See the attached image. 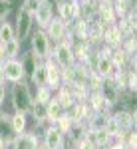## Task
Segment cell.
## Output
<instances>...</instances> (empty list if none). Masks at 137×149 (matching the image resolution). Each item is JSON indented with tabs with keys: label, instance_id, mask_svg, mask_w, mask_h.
Here are the masks:
<instances>
[{
	"label": "cell",
	"instance_id": "40",
	"mask_svg": "<svg viewBox=\"0 0 137 149\" xmlns=\"http://www.w3.org/2000/svg\"><path fill=\"white\" fill-rule=\"evenodd\" d=\"M0 84H4V70H2V62H0Z\"/></svg>",
	"mask_w": 137,
	"mask_h": 149
},
{
	"label": "cell",
	"instance_id": "6",
	"mask_svg": "<svg viewBox=\"0 0 137 149\" xmlns=\"http://www.w3.org/2000/svg\"><path fill=\"white\" fill-rule=\"evenodd\" d=\"M32 26H34V16L26 10H18V16H16V28H14V34L18 40H24L28 38L30 32H32Z\"/></svg>",
	"mask_w": 137,
	"mask_h": 149
},
{
	"label": "cell",
	"instance_id": "1",
	"mask_svg": "<svg viewBox=\"0 0 137 149\" xmlns=\"http://www.w3.org/2000/svg\"><path fill=\"white\" fill-rule=\"evenodd\" d=\"M10 102L14 111H22V113H28L32 103H34V97L30 93V86L26 81H18L12 86V93H10Z\"/></svg>",
	"mask_w": 137,
	"mask_h": 149
},
{
	"label": "cell",
	"instance_id": "29",
	"mask_svg": "<svg viewBox=\"0 0 137 149\" xmlns=\"http://www.w3.org/2000/svg\"><path fill=\"white\" fill-rule=\"evenodd\" d=\"M18 54H20V40L18 38L4 44V60H16Z\"/></svg>",
	"mask_w": 137,
	"mask_h": 149
},
{
	"label": "cell",
	"instance_id": "38",
	"mask_svg": "<svg viewBox=\"0 0 137 149\" xmlns=\"http://www.w3.org/2000/svg\"><path fill=\"white\" fill-rule=\"evenodd\" d=\"M107 149H125V145H123V143H109Z\"/></svg>",
	"mask_w": 137,
	"mask_h": 149
},
{
	"label": "cell",
	"instance_id": "39",
	"mask_svg": "<svg viewBox=\"0 0 137 149\" xmlns=\"http://www.w3.org/2000/svg\"><path fill=\"white\" fill-rule=\"evenodd\" d=\"M0 62H4V44L0 42Z\"/></svg>",
	"mask_w": 137,
	"mask_h": 149
},
{
	"label": "cell",
	"instance_id": "11",
	"mask_svg": "<svg viewBox=\"0 0 137 149\" xmlns=\"http://www.w3.org/2000/svg\"><path fill=\"white\" fill-rule=\"evenodd\" d=\"M10 147L12 149H38L40 147V137L36 135L34 131H32V133L22 131V133H18V135L14 137Z\"/></svg>",
	"mask_w": 137,
	"mask_h": 149
},
{
	"label": "cell",
	"instance_id": "32",
	"mask_svg": "<svg viewBox=\"0 0 137 149\" xmlns=\"http://www.w3.org/2000/svg\"><path fill=\"white\" fill-rule=\"evenodd\" d=\"M54 125H56L58 129H60V131H62V133L66 135V133L70 131V127L74 125V121H72V119H70V115L66 113V111H64V113H62L60 117H58V121L54 123Z\"/></svg>",
	"mask_w": 137,
	"mask_h": 149
},
{
	"label": "cell",
	"instance_id": "31",
	"mask_svg": "<svg viewBox=\"0 0 137 149\" xmlns=\"http://www.w3.org/2000/svg\"><path fill=\"white\" fill-rule=\"evenodd\" d=\"M28 113H32V117H34L36 123H40V121H46V103H38V102H34Z\"/></svg>",
	"mask_w": 137,
	"mask_h": 149
},
{
	"label": "cell",
	"instance_id": "22",
	"mask_svg": "<svg viewBox=\"0 0 137 149\" xmlns=\"http://www.w3.org/2000/svg\"><path fill=\"white\" fill-rule=\"evenodd\" d=\"M20 64H22V68H24L26 78H30V76H32V72L36 70V66H38V64H42V60H38V58H36L32 52H26V54H22Z\"/></svg>",
	"mask_w": 137,
	"mask_h": 149
},
{
	"label": "cell",
	"instance_id": "9",
	"mask_svg": "<svg viewBox=\"0 0 137 149\" xmlns=\"http://www.w3.org/2000/svg\"><path fill=\"white\" fill-rule=\"evenodd\" d=\"M42 145H44L46 149H64V133H62L56 125H50L44 131Z\"/></svg>",
	"mask_w": 137,
	"mask_h": 149
},
{
	"label": "cell",
	"instance_id": "35",
	"mask_svg": "<svg viewBox=\"0 0 137 149\" xmlns=\"http://www.w3.org/2000/svg\"><path fill=\"white\" fill-rule=\"evenodd\" d=\"M38 2H40V0H24V2H22V10L34 14V10L38 8Z\"/></svg>",
	"mask_w": 137,
	"mask_h": 149
},
{
	"label": "cell",
	"instance_id": "36",
	"mask_svg": "<svg viewBox=\"0 0 137 149\" xmlns=\"http://www.w3.org/2000/svg\"><path fill=\"white\" fill-rule=\"evenodd\" d=\"M74 149H95V145H93L91 141H88L86 137H81L80 141H76V145H74Z\"/></svg>",
	"mask_w": 137,
	"mask_h": 149
},
{
	"label": "cell",
	"instance_id": "34",
	"mask_svg": "<svg viewBox=\"0 0 137 149\" xmlns=\"http://www.w3.org/2000/svg\"><path fill=\"white\" fill-rule=\"evenodd\" d=\"M12 10V0H0V20H6Z\"/></svg>",
	"mask_w": 137,
	"mask_h": 149
},
{
	"label": "cell",
	"instance_id": "10",
	"mask_svg": "<svg viewBox=\"0 0 137 149\" xmlns=\"http://www.w3.org/2000/svg\"><path fill=\"white\" fill-rule=\"evenodd\" d=\"M97 92L102 93L103 100L109 103L111 107L119 102V95H121V92L117 90V86L113 84V80H111V78H102V86H99V90H97Z\"/></svg>",
	"mask_w": 137,
	"mask_h": 149
},
{
	"label": "cell",
	"instance_id": "21",
	"mask_svg": "<svg viewBox=\"0 0 137 149\" xmlns=\"http://www.w3.org/2000/svg\"><path fill=\"white\" fill-rule=\"evenodd\" d=\"M64 113V107L58 103V100L56 97H52L50 102L46 103V119L48 121H52V123H56L58 121V117Z\"/></svg>",
	"mask_w": 137,
	"mask_h": 149
},
{
	"label": "cell",
	"instance_id": "16",
	"mask_svg": "<svg viewBox=\"0 0 137 149\" xmlns=\"http://www.w3.org/2000/svg\"><path fill=\"white\" fill-rule=\"evenodd\" d=\"M0 137L4 139L6 145H12V141L16 137L14 129H12V121H10V115L0 111Z\"/></svg>",
	"mask_w": 137,
	"mask_h": 149
},
{
	"label": "cell",
	"instance_id": "19",
	"mask_svg": "<svg viewBox=\"0 0 137 149\" xmlns=\"http://www.w3.org/2000/svg\"><path fill=\"white\" fill-rule=\"evenodd\" d=\"M56 8H58V18L64 24L70 26V24L74 22V18H72V0H58Z\"/></svg>",
	"mask_w": 137,
	"mask_h": 149
},
{
	"label": "cell",
	"instance_id": "12",
	"mask_svg": "<svg viewBox=\"0 0 137 149\" xmlns=\"http://www.w3.org/2000/svg\"><path fill=\"white\" fill-rule=\"evenodd\" d=\"M111 117L115 119V123L119 125V129H123V131H131V129H135V111H129V109H117V111H111Z\"/></svg>",
	"mask_w": 137,
	"mask_h": 149
},
{
	"label": "cell",
	"instance_id": "24",
	"mask_svg": "<svg viewBox=\"0 0 137 149\" xmlns=\"http://www.w3.org/2000/svg\"><path fill=\"white\" fill-rule=\"evenodd\" d=\"M32 97H34V102H38V103H48L54 97V92H52L48 86H38V88H34V92H32Z\"/></svg>",
	"mask_w": 137,
	"mask_h": 149
},
{
	"label": "cell",
	"instance_id": "27",
	"mask_svg": "<svg viewBox=\"0 0 137 149\" xmlns=\"http://www.w3.org/2000/svg\"><path fill=\"white\" fill-rule=\"evenodd\" d=\"M10 121H12V129H14V133L18 135V133H22L26 131V113L22 111H14V115H10Z\"/></svg>",
	"mask_w": 137,
	"mask_h": 149
},
{
	"label": "cell",
	"instance_id": "17",
	"mask_svg": "<svg viewBox=\"0 0 137 149\" xmlns=\"http://www.w3.org/2000/svg\"><path fill=\"white\" fill-rule=\"evenodd\" d=\"M68 93L74 97V102H86L88 100V95H90V90H88V86H83V84H74V81H68V84H62Z\"/></svg>",
	"mask_w": 137,
	"mask_h": 149
},
{
	"label": "cell",
	"instance_id": "20",
	"mask_svg": "<svg viewBox=\"0 0 137 149\" xmlns=\"http://www.w3.org/2000/svg\"><path fill=\"white\" fill-rule=\"evenodd\" d=\"M109 62H111L113 68L123 70V68H127V64H129V56H127L125 52L121 50V46H119V48H113V50H111V54H109Z\"/></svg>",
	"mask_w": 137,
	"mask_h": 149
},
{
	"label": "cell",
	"instance_id": "18",
	"mask_svg": "<svg viewBox=\"0 0 137 149\" xmlns=\"http://www.w3.org/2000/svg\"><path fill=\"white\" fill-rule=\"evenodd\" d=\"M72 52H74V60H76L78 64H86V60H88L90 54L93 52V46L88 44V42H74Z\"/></svg>",
	"mask_w": 137,
	"mask_h": 149
},
{
	"label": "cell",
	"instance_id": "30",
	"mask_svg": "<svg viewBox=\"0 0 137 149\" xmlns=\"http://www.w3.org/2000/svg\"><path fill=\"white\" fill-rule=\"evenodd\" d=\"M14 38H16V34H14V26H12L10 22H2L0 24V42L6 44V42L14 40Z\"/></svg>",
	"mask_w": 137,
	"mask_h": 149
},
{
	"label": "cell",
	"instance_id": "23",
	"mask_svg": "<svg viewBox=\"0 0 137 149\" xmlns=\"http://www.w3.org/2000/svg\"><path fill=\"white\" fill-rule=\"evenodd\" d=\"M95 74H97L99 78H109V76L113 74V66H111V62H109L107 56H99L97 66H95Z\"/></svg>",
	"mask_w": 137,
	"mask_h": 149
},
{
	"label": "cell",
	"instance_id": "14",
	"mask_svg": "<svg viewBox=\"0 0 137 149\" xmlns=\"http://www.w3.org/2000/svg\"><path fill=\"white\" fill-rule=\"evenodd\" d=\"M86 102L90 103V107L93 109V113H111V105L103 100V95L99 92H90V95H88V100Z\"/></svg>",
	"mask_w": 137,
	"mask_h": 149
},
{
	"label": "cell",
	"instance_id": "3",
	"mask_svg": "<svg viewBox=\"0 0 137 149\" xmlns=\"http://www.w3.org/2000/svg\"><path fill=\"white\" fill-rule=\"evenodd\" d=\"M44 68H46V86L52 92H58L62 88V68L58 66V62L52 58V54L44 60Z\"/></svg>",
	"mask_w": 137,
	"mask_h": 149
},
{
	"label": "cell",
	"instance_id": "15",
	"mask_svg": "<svg viewBox=\"0 0 137 149\" xmlns=\"http://www.w3.org/2000/svg\"><path fill=\"white\" fill-rule=\"evenodd\" d=\"M83 137L91 141L95 147H105L111 143V135L105 131V129H86V135Z\"/></svg>",
	"mask_w": 137,
	"mask_h": 149
},
{
	"label": "cell",
	"instance_id": "41",
	"mask_svg": "<svg viewBox=\"0 0 137 149\" xmlns=\"http://www.w3.org/2000/svg\"><path fill=\"white\" fill-rule=\"evenodd\" d=\"M0 149H6V143H4V139L0 137Z\"/></svg>",
	"mask_w": 137,
	"mask_h": 149
},
{
	"label": "cell",
	"instance_id": "37",
	"mask_svg": "<svg viewBox=\"0 0 137 149\" xmlns=\"http://www.w3.org/2000/svg\"><path fill=\"white\" fill-rule=\"evenodd\" d=\"M6 102V86L4 84H0V105Z\"/></svg>",
	"mask_w": 137,
	"mask_h": 149
},
{
	"label": "cell",
	"instance_id": "33",
	"mask_svg": "<svg viewBox=\"0 0 137 149\" xmlns=\"http://www.w3.org/2000/svg\"><path fill=\"white\" fill-rule=\"evenodd\" d=\"M121 50L125 52L127 56H135V50H137L135 36H127V38H123V42H121Z\"/></svg>",
	"mask_w": 137,
	"mask_h": 149
},
{
	"label": "cell",
	"instance_id": "7",
	"mask_svg": "<svg viewBox=\"0 0 137 149\" xmlns=\"http://www.w3.org/2000/svg\"><path fill=\"white\" fill-rule=\"evenodd\" d=\"M52 58L58 62V66H60L62 70H66V68H70L72 64H76V60H74V52H72V46L66 44V42H60V44L54 46V54H52Z\"/></svg>",
	"mask_w": 137,
	"mask_h": 149
},
{
	"label": "cell",
	"instance_id": "25",
	"mask_svg": "<svg viewBox=\"0 0 137 149\" xmlns=\"http://www.w3.org/2000/svg\"><path fill=\"white\" fill-rule=\"evenodd\" d=\"M109 115L111 113H93L88 119V129H105V123H107V119H109Z\"/></svg>",
	"mask_w": 137,
	"mask_h": 149
},
{
	"label": "cell",
	"instance_id": "28",
	"mask_svg": "<svg viewBox=\"0 0 137 149\" xmlns=\"http://www.w3.org/2000/svg\"><path fill=\"white\" fill-rule=\"evenodd\" d=\"M54 97H56L58 103H60V105L64 107V111H68L70 107H72V105L76 103V102H74V97H72V95L68 93V90H66L64 86H62V88H60V90L56 92V95H54Z\"/></svg>",
	"mask_w": 137,
	"mask_h": 149
},
{
	"label": "cell",
	"instance_id": "8",
	"mask_svg": "<svg viewBox=\"0 0 137 149\" xmlns=\"http://www.w3.org/2000/svg\"><path fill=\"white\" fill-rule=\"evenodd\" d=\"M46 36H48V40L50 42H54V44H60L62 40H64V36L68 32V24H64L60 18H52V22L46 26Z\"/></svg>",
	"mask_w": 137,
	"mask_h": 149
},
{
	"label": "cell",
	"instance_id": "5",
	"mask_svg": "<svg viewBox=\"0 0 137 149\" xmlns=\"http://www.w3.org/2000/svg\"><path fill=\"white\" fill-rule=\"evenodd\" d=\"M2 70H4V81L18 84V81H24V78H26L20 60H4L2 62Z\"/></svg>",
	"mask_w": 137,
	"mask_h": 149
},
{
	"label": "cell",
	"instance_id": "26",
	"mask_svg": "<svg viewBox=\"0 0 137 149\" xmlns=\"http://www.w3.org/2000/svg\"><path fill=\"white\" fill-rule=\"evenodd\" d=\"M30 86H46V68H44V62L42 64H38L36 70L32 72V76H30Z\"/></svg>",
	"mask_w": 137,
	"mask_h": 149
},
{
	"label": "cell",
	"instance_id": "13",
	"mask_svg": "<svg viewBox=\"0 0 137 149\" xmlns=\"http://www.w3.org/2000/svg\"><path fill=\"white\" fill-rule=\"evenodd\" d=\"M121 42H123V34L117 30V26L115 24L105 26L103 36H102V44H105V46H109V48H119Z\"/></svg>",
	"mask_w": 137,
	"mask_h": 149
},
{
	"label": "cell",
	"instance_id": "2",
	"mask_svg": "<svg viewBox=\"0 0 137 149\" xmlns=\"http://www.w3.org/2000/svg\"><path fill=\"white\" fill-rule=\"evenodd\" d=\"M30 44H32V50H30V52H32L38 60H42V62L52 54V42L48 40V36H46L44 30H36L34 34H32Z\"/></svg>",
	"mask_w": 137,
	"mask_h": 149
},
{
	"label": "cell",
	"instance_id": "4",
	"mask_svg": "<svg viewBox=\"0 0 137 149\" xmlns=\"http://www.w3.org/2000/svg\"><path fill=\"white\" fill-rule=\"evenodd\" d=\"M34 24H38V30H46V26L54 18V4L52 0H40L38 8L34 10Z\"/></svg>",
	"mask_w": 137,
	"mask_h": 149
}]
</instances>
